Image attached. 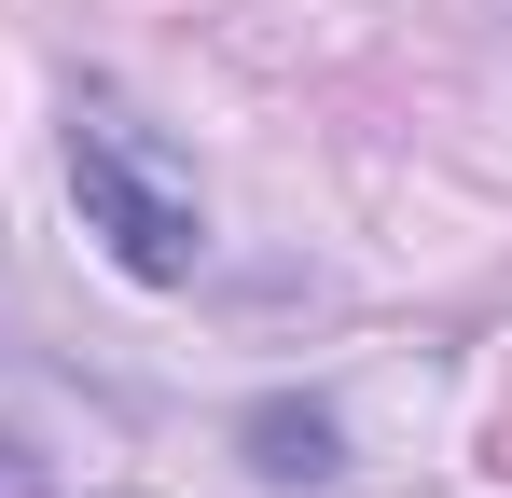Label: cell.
Segmentation results:
<instances>
[{
	"mask_svg": "<svg viewBox=\"0 0 512 498\" xmlns=\"http://www.w3.org/2000/svg\"><path fill=\"white\" fill-rule=\"evenodd\" d=\"M70 194H84V236L139 277V291H180L208 263V194H194V153L139 97L111 83H70Z\"/></svg>",
	"mask_w": 512,
	"mask_h": 498,
	"instance_id": "obj_1",
	"label": "cell"
},
{
	"mask_svg": "<svg viewBox=\"0 0 512 498\" xmlns=\"http://www.w3.org/2000/svg\"><path fill=\"white\" fill-rule=\"evenodd\" d=\"M236 443H250L263 485H333V471H346V429H333L319 402H250V429H236Z\"/></svg>",
	"mask_w": 512,
	"mask_h": 498,
	"instance_id": "obj_2",
	"label": "cell"
}]
</instances>
